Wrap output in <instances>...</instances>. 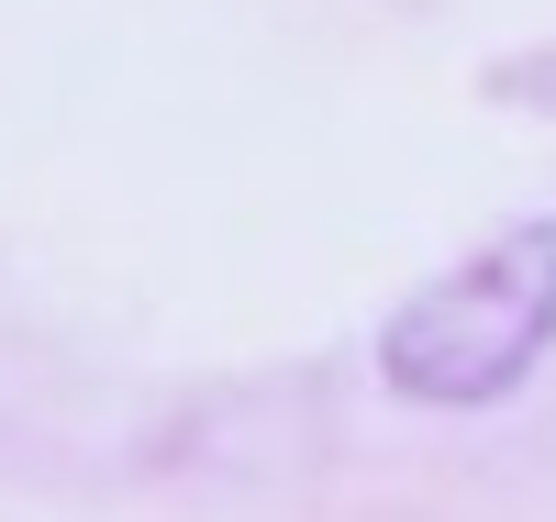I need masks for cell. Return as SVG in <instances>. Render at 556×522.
Segmentation results:
<instances>
[{
    "label": "cell",
    "mask_w": 556,
    "mask_h": 522,
    "mask_svg": "<svg viewBox=\"0 0 556 522\" xmlns=\"http://www.w3.org/2000/svg\"><path fill=\"white\" fill-rule=\"evenodd\" d=\"M545 345H556V222H513L379 322V378L401 400L479 411L513 400Z\"/></svg>",
    "instance_id": "obj_1"
}]
</instances>
